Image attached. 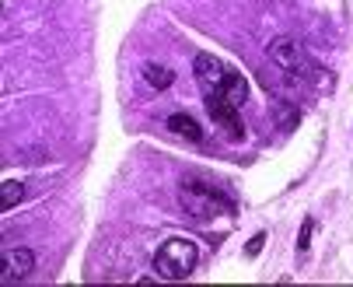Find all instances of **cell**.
<instances>
[{
  "mask_svg": "<svg viewBox=\"0 0 353 287\" xmlns=\"http://www.w3.org/2000/svg\"><path fill=\"white\" fill-rule=\"evenodd\" d=\"M179 200L189 210V217H196V221H210L217 214H234V200L207 179H185L179 186Z\"/></svg>",
  "mask_w": 353,
  "mask_h": 287,
  "instance_id": "6da1fadb",
  "label": "cell"
},
{
  "mask_svg": "<svg viewBox=\"0 0 353 287\" xmlns=\"http://www.w3.org/2000/svg\"><path fill=\"white\" fill-rule=\"evenodd\" d=\"M270 60L276 63V67H283L290 77H297V81H308L312 88H332V77H325V70H319L308 57H305V50L294 42V39H273V46H270Z\"/></svg>",
  "mask_w": 353,
  "mask_h": 287,
  "instance_id": "7a4b0ae2",
  "label": "cell"
},
{
  "mask_svg": "<svg viewBox=\"0 0 353 287\" xmlns=\"http://www.w3.org/2000/svg\"><path fill=\"white\" fill-rule=\"evenodd\" d=\"M196 259H199L196 242H189V238H168V242L154 253V270L165 280H185L196 270Z\"/></svg>",
  "mask_w": 353,
  "mask_h": 287,
  "instance_id": "3957f363",
  "label": "cell"
},
{
  "mask_svg": "<svg viewBox=\"0 0 353 287\" xmlns=\"http://www.w3.org/2000/svg\"><path fill=\"white\" fill-rule=\"evenodd\" d=\"M203 99H207V112H210V119L221 123L234 140H241V137H245V123H241V116H238V106L228 102L224 95H203Z\"/></svg>",
  "mask_w": 353,
  "mask_h": 287,
  "instance_id": "277c9868",
  "label": "cell"
},
{
  "mask_svg": "<svg viewBox=\"0 0 353 287\" xmlns=\"http://www.w3.org/2000/svg\"><path fill=\"white\" fill-rule=\"evenodd\" d=\"M228 63L224 60H217V57H210V53H196V60H192V74H196V81H199V88H203V95H210V91H217L221 84H224V77H228Z\"/></svg>",
  "mask_w": 353,
  "mask_h": 287,
  "instance_id": "5b68a950",
  "label": "cell"
},
{
  "mask_svg": "<svg viewBox=\"0 0 353 287\" xmlns=\"http://www.w3.org/2000/svg\"><path fill=\"white\" fill-rule=\"evenodd\" d=\"M35 270V253L32 249H4V266H0V280L8 287L21 284Z\"/></svg>",
  "mask_w": 353,
  "mask_h": 287,
  "instance_id": "8992f818",
  "label": "cell"
},
{
  "mask_svg": "<svg viewBox=\"0 0 353 287\" xmlns=\"http://www.w3.org/2000/svg\"><path fill=\"white\" fill-rule=\"evenodd\" d=\"M210 95H224L228 102H234L238 109L245 106V99H248V81H245V74H238L234 67L228 70V77H224V84L217 88V91H210Z\"/></svg>",
  "mask_w": 353,
  "mask_h": 287,
  "instance_id": "52a82bcc",
  "label": "cell"
},
{
  "mask_svg": "<svg viewBox=\"0 0 353 287\" xmlns=\"http://www.w3.org/2000/svg\"><path fill=\"white\" fill-rule=\"evenodd\" d=\"M168 130H175L179 137H185V140H192V144H199V140H203V126H199L192 116H185V112H175V116H168Z\"/></svg>",
  "mask_w": 353,
  "mask_h": 287,
  "instance_id": "ba28073f",
  "label": "cell"
},
{
  "mask_svg": "<svg viewBox=\"0 0 353 287\" xmlns=\"http://www.w3.org/2000/svg\"><path fill=\"white\" fill-rule=\"evenodd\" d=\"M143 81H147L150 88H158V91H165V88H172L175 74H172L168 67H161V63H147V67H143Z\"/></svg>",
  "mask_w": 353,
  "mask_h": 287,
  "instance_id": "9c48e42d",
  "label": "cell"
},
{
  "mask_svg": "<svg viewBox=\"0 0 353 287\" xmlns=\"http://www.w3.org/2000/svg\"><path fill=\"white\" fill-rule=\"evenodd\" d=\"M0 204H4V210H14V204H21L25 200V186L21 182H14V179H8L4 186H0Z\"/></svg>",
  "mask_w": 353,
  "mask_h": 287,
  "instance_id": "30bf717a",
  "label": "cell"
},
{
  "mask_svg": "<svg viewBox=\"0 0 353 287\" xmlns=\"http://www.w3.org/2000/svg\"><path fill=\"white\" fill-rule=\"evenodd\" d=\"M312 231H315V221L305 217V221H301V231H297V249H301V253H308V246H312Z\"/></svg>",
  "mask_w": 353,
  "mask_h": 287,
  "instance_id": "8fae6325",
  "label": "cell"
},
{
  "mask_svg": "<svg viewBox=\"0 0 353 287\" xmlns=\"http://www.w3.org/2000/svg\"><path fill=\"white\" fill-rule=\"evenodd\" d=\"M263 246H266V231L252 235V242L245 246V256H259V253H263Z\"/></svg>",
  "mask_w": 353,
  "mask_h": 287,
  "instance_id": "7c38bea8",
  "label": "cell"
}]
</instances>
